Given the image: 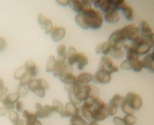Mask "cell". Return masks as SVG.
Instances as JSON below:
<instances>
[{
	"label": "cell",
	"mask_w": 154,
	"mask_h": 125,
	"mask_svg": "<svg viewBox=\"0 0 154 125\" xmlns=\"http://www.w3.org/2000/svg\"><path fill=\"white\" fill-rule=\"evenodd\" d=\"M109 103H105L99 97L94 98V106L92 109L93 120L103 121L109 116Z\"/></svg>",
	"instance_id": "cell-2"
},
{
	"label": "cell",
	"mask_w": 154,
	"mask_h": 125,
	"mask_svg": "<svg viewBox=\"0 0 154 125\" xmlns=\"http://www.w3.org/2000/svg\"><path fill=\"white\" fill-rule=\"evenodd\" d=\"M8 118L13 123H16L19 120V116L17 113L14 110H10L8 111Z\"/></svg>",
	"instance_id": "cell-39"
},
{
	"label": "cell",
	"mask_w": 154,
	"mask_h": 125,
	"mask_svg": "<svg viewBox=\"0 0 154 125\" xmlns=\"http://www.w3.org/2000/svg\"><path fill=\"white\" fill-rule=\"evenodd\" d=\"M55 1L61 6L69 5L70 0H55Z\"/></svg>",
	"instance_id": "cell-52"
},
{
	"label": "cell",
	"mask_w": 154,
	"mask_h": 125,
	"mask_svg": "<svg viewBox=\"0 0 154 125\" xmlns=\"http://www.w3.org/2000/svg\"><path fill=\"white\" fill-rule=\"evenodd\" d=\"M121 29L125 34L126 40L133 41L139 36L140 29L134 23H130L125 25Z\"/></svg>",
	"instance_id": "cell-7"
},
{
	"label": "cell",
	"mask_w": 154,
	"mask_h": 125,
	"mask_svg": "<svg viewBox=\"0 0 154 125\" xmlns=\"http://www.w3.org/2000/svg\"><path fill=\"white\" fill-rule=\"evenodd\" d=\"M131 46L139 55H144L147 54L153 44L149 37L147 38L139 35L132 41Z\"/></svg>",
	"instance_id": "cell-3"
},
{
	"label": "cell",
	"mask_w": 154,
	"mask_h": 125,
	"mask_svg": "<svg viewBox=\"0 0 154 125\" xmlns=\"http://www.w3.org/2000/svg\"><path fill=\"white\" fill-rule=\"evenodd\" d=\"M50 34L52 39L54 41L57 42L61 40L65 37L66 30L63 27L57 26L53 28Z\"/></svg>",
	"instance_id": "cell-10"
},
{
	"label": "cell",
	"mask_w": 154,
	"mask_h": 125,
	"mask_svg": "<svg viewBox=\"0 0 154 125\" xmlns=\"http://www.w3.org/2000/svg\"><path fill=\"white\" fill-rule=\"evenodd\" d=\"M66 69L67 63L66 62L57 61L54 68L52 70L54 76L56 78H60V76L66 71Z\"/></svg>",
	"instance_id": "cell-16"
},
{
	"label": "cell",
	"mask_w": 154,
	"mask_h": 125,
	"mask_svg": "<svg viewBox=\"0 0 154 125\" xmlns=\"http://www.w3.org/2000/svg\"><path fill=\"white\" fill-rule=\"evenodd\" d=\"M59 79L65 85H75L77 84L76 76L72 72H66L60 76Z\"/></svg>",
	"instance_id": "cell-12"
},
{
	"label": "cell",
	"mask_w": 154,
	"mask_h": 125,
	"mask_svg": "<svg viewBox=\"0 0 154 125\" xmlns=\"http://www.w3.org/2000/svg\"><path fill=\"white\" fill-rule=\"evenodd\" d=\"M7 92H8V90L6 87H5L4 85H3V86L0 85V93H7Z\"/></svg>",
	"instance_id": "cell-56"
},
{
	"label": "cell",
	"mask_w": 154,
	"mask_h": 125,
	"mask_svg": "<svg viewBox=\"0 0 154 125\" xmlns=\"http://www.w3.org/2000/svg\"><path fill=\"white\" fill-rule=\"evenodd\" d=\"M149 38L150 39V40L151 41L152 44H154V32H152L150 34V35L149 37Z\"/></svg>",
	"instance_id": "cell-57"
},
{
	"label": "cell",
	"mask_w": 154,
	"mask_h": 125,
	"mask_svg": "<svg viewBox=\"0 0 154 125\" xmlns=\"http://www.w3.org/2000/svg\"><path fill=\"white\" fill-rule=\"evenodd\" d=\"M27 125H42V123H41V122L39 120H36L34 121L32 123H27Z\"/></svg>",
	"instance_id": "cell-55"
},
{
	"label": "cell",
	"mask_w": 154,
	"mask_h": 125,
	"mask_svg": "<svg viewBox=\"0 0 154 125\" xmlns=\"http://www.w3.org/2000/svg\"><path fill=\"white\" fill-rule=\"evenodd\" d=\"M88 125H99V123H97V121H95V120H93V121H91L88 124Z\"/></svg>",
	"instance_id": "cell-58"
},
{
	"label": "cell",
	"mask_w": 154,
	"mask_h": 125,
	"mask_svg": "<svg viewBox=\"0 0 154 125\" xmlns=\"http://www.w3.org/2000/svg\"><path fill=\"white\" fill-rule=\"evenodd\" d=\"M79 108V113L84 118L88 121H91L93 120L92 109L86 108L83 105H82Z\"/></svg>",
	"instance_id": "cell-26"
},
{
	"label": "cell",
	"mask_w": 154,
	"mask_h": 125,
	"mask_svg": "<svg viewBox=\"0 0 154 125\" xmlns=\"http://www.w3.org/2000/svg\"><path fill=\"white\" fill-rule=\"evenodd\" d=\"M43 29H44L45 32L46 34L51 33V31L53 29V25H52V22L50 19H47Z\"/></svg>",
	"instance_id": "cell-43"
},
{
	"label": "cell",
	"mask_w": 154,
	"mask_h": 125,
	"mask_svg": "<svg viewBox=\"0 0 154 125\" xmlns=\"http://www.w3.org/2000/svg\"><path fill=\"white\" fill-rule=\"evenodd\" d=\"M24 66L26 68V72L28 73H29L32 76V77L36 76L37 73V67L35 63L32 61L31 60L27 61L25 62Z\"/></svg>",
	"instance_id": "cell-25"
},
{
	"label": "cell",
	"mask_w": 154,
	"mask_h": 125,
	"mask_svg": "<svg viewBox=\"0 0 154 125\" xmlns=\"http://www.w3.org/2000/svg\"><path fill=\"white\" fill-rule=\"evenodd\" d=\"M8 111H9L4 106L0 107V116H4L7 115Z\"/></svg>",
	"instance_id": "cell-53"
},
{
	"label": "cell",
	"mask_w": 154,
	"mask_h": 125,
	"mask_svg": "<svg viewBox=\"0 0 154 125\" xmlns=\"http://www.w3.org/2000/svg\"><path fill=\"white\" fill-rule=\"evenodd\" d=\"M112 50V47L108 41H104L97 44L95 48V52L98 54L107 55L109 54Z\"/></svg>",
	"instance_id": "cell-15"
},
{
	"label": "cell",
	"mask_w": 154,
	"mask_h": 125,
	"mask_svg": "<svg viewBox=\"0 0 154 125\" xmlns=\"http://www.w3.org/2000/svg\"><path fill=\"white\" fill-rule=\"evenodd\" d=\"M52 106H54L55 109V112L57 113H60L63 109H64V106L62 102L58 100V99H54L52 102Z\"/></svg>",
	"instance_id": "cell-35"
},
{
	"label": "cell",
	"mask_w": 154,
	"mask_h": 125,
	"mask_svg": "<svg viewBox=\"0 0 154 125\" xmlns=\"http://www.w3.org/2000/svg\"><path fill=\"white\" fill-rule=\"evenodd\" d=\"M0 85L1 86H3L4 85V81H3V80L1 78H0Z\"/></svg>",
	"instance_id": "cell-60"
},
{
	"label": "cell",
	"mask_w": 154,
	"mask_h": 125,
	"mask_svg": "<svg viewBox=\"0 0 154 125\" xmlns=\"http://www.w3.org/2000/svg\"><path fill=\"white\" fill-rule=\"evenodd\" d=\"M38 82H39V87L40 88L45 90H46L49 88V84L46 81H45V79H38Z\"/></svg>",
	"instance_id": "cell-46"
},
{
	"label": "cell",
	"mask_w": 154,
	"mask_h": 125,
	"mask_svg": "<svg viewBox=\"0 0 154 125\" xmlns=\"http://www.w3.org/2000/svg\"><path fill=\"white\" fill-rule=\"evenodd\" d=\"M75 20L82 29H98L103 25V16L100 11L91 7L81 13H77Z\"/></svg>",
	"instance_id": "cell-1"
},
{
	"label": "cell",
	"mask_w": 154,
	"mask_h": 125,
	"mask_svg": "<svg viewBox=\"0 0 154 125\" xmlns=\"http://www.w3.org/2000/svg\"><path fill=\"white\" fill-rule=\"evenodd\" d=\"M113 123L115 125H126L123 119L120 117H115L113 118Z\"/></svg>",
	"instance_id": "cell-47"
},
{
	"label": "cell",
	"mask_w": 154,
	"mask_h": 125,
	"mask_svg": "<svg viewBox=\"0 0 154 125\" xmlns=\"http://www.w3.org/2000/svg\"><path fill=\"white\" fill-rule=\"evenodd\" d=\"M123 47L126 53V58L127 60L129 61H134L139 59L140 55L131 45L125 44Z\"/></svg>",
	"instance_id": "cell-11"
},
{
	"label": "cell",
	"mask_w": 154,
	"mask_h": 125,
	"mask_svg": "<svg viewBox=\"0 0 154 125\" xmlns=\"http://www.w3.org/2000/svg\"><path fill=\"white\" fill-rule=\"evenodd\" d=\"M28 89L32 92H34L36 90H37L39 87V82L38 79H31L28 84L27 85Z\"/></svg>",
	"instance_id": "cell-33"
},
{
	"label": "cell",
	"mask_w": 154,
	"mask_h": 125,
	"mask_svg": "<svg viewBox=\"0 0 154 125\" xmlns=\"http://www.w3.org/2000/svg\"><path fill=\"white\" fill-rule=\"evenodd\" d=\"M35 114L38 118H47L50 117L52 113L50 112L45 106H43L40 103H37L35 105Z\"/></svg>",
	"instance_id": "cell-13"
},
{
	"label": "cell",
	"mask_w": 154,
	"mask_h": 125,
	"mask_svg": "<svg viewBox=\"0 0 154 125\" xmlns=\"http://www.w3.org/2000/svg\"><path fill=\"white\" fill-rule=\"evenodd\" d=\"M26 70L25 66H21L19 67L14 73V78L16 80H20L26 73Z\"/></svg>",
	"instance_id": "cell-32"
},
{
	"label": "cell",
	"mask_w": 154,
	"mask_h": 125,
	"mask_svg": "<svg viewBox=\"0 0 154 125\" xmlns=\"http://www.w3.org/2000/svg\"><path fill=\"white\" fill-rule=\"evenodd\" d=\"M99 69L105 70L111 75L119 71V67L114 64L111 58L106 55H104L101 58L99 64Z\"/></svg>",
	"instance_id": "cell-6"
},
{
	"label": "cell",
	"mask_w": 154,
	"mask_h": 125,
	"mask_svg": "<svg viewBox=\"0 0 154 125\" xmlns=\"http://www.w3.org/2000/svg\"><path fill=\"white\" fill-rule=\"evenodd\" d=\"M69 5L76 13H81L84 9L81 0H70Z\"/></svg>",
	"instance_id": "cell-24"
},
{
	"label": "cell",
	"mask_w": 154,
	"mask_h": 125,
	"mask_svg": "<svg viewBox=\"0 0 154 125\" xmlns=\"http://www.w3.org/2000/svg\"><path fill=\"white\" fill-rule=\"evenodd\" d=\"M125 102V97L120 96L119 94H116L109 100V103L117 107H120L123 103Z\"/></svg>",
	"instance_id": "cell-28"
},
{
	"label": "cell",
	"mask_w": 154,
	"mask_h": 125,
	"mask_svg": "<svg viewBox=\"0 0 154 125\" xmlns=\"http://www.w3.org/2000/svg\"><path fill=\"white\" fill-rule=\"evenodd\" d=\"M109 116H113L114 115L117 111L118 109V107H117L116 106L112 105L109 104Z\"/></svg>",
	"instance_id": "cell-48"
},
{
	"label": "cell",
	"mask_w": 154,
	"mask_h": 125,
	"mask_svg": "<svg viewBox=\"0 0 154 125\" xmlns=\"http://www.w3.org/2000/svg\"><path fill=\"white\" fill-rule=\"evenodd\" d=\"M104 19L109 23H116L119 21V14L118 10L112 8L105 13Z\"/></svg>",
	"instance_id": "cell-9"
},
{
	"label": "cell",
	"mask_w": 154,
	"mask_h": 125,
	"mask_svg": "<svg viewBox=\"0 0 154 125\" xmlns=\"http://www.w3.org/2000/svg\"><path fill=\"white\" fill-rule=\"evenodd\" d=\"M111 75L107 71L103 69H98L95 75L93 76V81L96 84H106L111 79Z\"/></svg>",
	"instance_id": "cell-8"
},
{
	"label": "cell",
	"mask_w": 154,
	"mask_h": 125,
	"mask_svg": "<svg viewBox=\"0 0 154 125\" xmlns=\"http://www.w3.org/2000/svg\"><path fill=\"white\" fill-rule=\"evenodd\" d=\"M140 33L141 36L148 38L152 33V29L148 22L144 20L140 22Z\"/></svg>",
	"instance_id": "cell-17"
},
{
	"label": "cell",
	"mask_w": 154,
	"mask_h": 125,
	"mask_svg": "<svg viewBox=\"0 0 154 125\" xmlns=\"http://www.w3.org/2000/svg\"><path fill=\"white\" fill-rule=\"evenodd\" d=\"M83 103V106L90 108V109H93V108L94 106V98L91 96L88 97L87 99H85Z\"/></svg>",
	"instance_id": "cell-38"
},
{
	"label": "cell",
	"mask_w": 154,
	"mask_h": 125,
	"mask_svg": "<svg viewBox=\"0 0 154 125\" xmlns=\"http://www.w3.org/2000/svg\"><path fill=\"white\" fill-rule=\"evenodd\" d=\"M57 59L58 61L66 62L67 59V51L66 46L63 44H60L57 47Z\"/></svg>",
	"instance_id": "cell-23"
},
{
	"label": "cell",
	"mask_w": 154,
	"mask_h": 125,
	"mask_svg": "<svg viewBox=\"0 0 154 125\" xmlns=\"http://www.w3.org/2000/svg\"><path fill=\"white\" fill-rule=\"evenodd\" d=\"M70 124L72 125H87V121L80 114L75 115L70 118Z\"/></svg>",
	"instance_id": "cell-27"
},
{
	"label": "cell",
	"mask_w": 154,
	"mask_h": 125,
	"mask_svg": "<svg viewBox=\"0 0 154 125\" xmlns=\"http://www.w3.org/2000/svg\"><path fill=\"white\" fill-rule=\"evenodd\" d=\"M122 111L126 114V115H130L134 114V110L125 102H124L123 104L120 106Z\"/></svg>",
	"instance_id": "cell-41"
},
{
	"label": "cell",
	"mask_w": 154,
	"mask_h": 125,
	"mask_svg": "<svg viewBox=\"0 0 154 125\" xmlns=\"http://www.w3.org/2000/svg\"><path fill=\"white\" fill-rule=\"evenodd\" d=\"M125 19L128 21H132L135 19V12L134 8L129 4H125L122 10Z\"/></svg>",
	"instance_id": "cell-18"
},
{
	"label": "cell",
	"mask_w": 154,
	"mask_h": 125,
	"mask_svg": "<svg viewBox=\"0 0 154 125\" xmlns=\"http://www.w3.org/2000/svg\"><path fill=\"white\" fill-rule=\"evenodd\" d=\"M111 56L116 59H120L123 57L124 53L122 49L120 50H113L112 49L109 53Z\"/></svg>",
	"instance_id": "cell-37"
},
{
	"label": "cell",
	"mask_w": 154,
	"mask_h": 125,
	"mask_svg": "<svg viewBox=\"0 0 154 125\" xmlns=\"http://www.w3.org/2000/svg\"><path fill=\"white\" fill-rule=\"evenodd\" d=\"M126 125H134L137 122V118L133 114L126 115L123 118Z\"/></svg>",
	"instance_id": "cell-34"
},
{
	"label": "cell",
	"mask_w": 154,
	"mask_h": 125,
	"mask_svg": "<svg viewBox=\"0 0 154 125\" xmlns=\"http://www.w3.org/2000/svg\"><path fill=\"white\" fill-rule=\"evenodd\" d=\"M120 68L123 70H129L132 69L131 67V62L126 59L125 61H123L121 64H120Z\"/></svg>",
	"instance_id": "cell-45"
},
{
	"label": "cell",
	"mask_w": 154,
	"mask_h": 125,
	"mask_svg": "<svg viewBox=\"0 0 154 125\" xmlns=\"http://www.w3.org/2000/svg\"><path fill=\"white\" fill-rule=\"evenodd\" d=\"M125 102L134 111L141 109L143 105L142 97L134 92H129L125 97Z\"/></svg>",
	"instance_id": "cell-5"
},
{
	"label": "cell",
	"mask_w": 154,
	"mask_h": 125,
	"mask_svg": "<svg viewBox=\"0 0 154 125\" xmlns=\"http://www.w3.org/2000/svg\"><path fill=\"white\" fill-rule=\"evenodd\" d=\"M90 96L93 97L94 98L99 97V90L97 86L94 85L90 84Z\"/></svg>",
	"instance_id": "cell-42"
},
{
	"label": "cell",
	"mask_w": 154,
	"mask_h": 125,
	"mask_svg": "<svg viewBox=\"0 0 154 125\" xmlns=\"http://www.w3.org/2000/svg\"><path fill=\"white\" fill-rule=\"evenodd\" d=\"M14 108L17 112H21L23 111V104L20 101H17L14 105Z\"/></svg>",
	"instance_id": "cell-51"
},
{
	"label": "cell",
	"mask_w": 154,
	"mask_h": 125,
	"mask_svg": "<svg viewBox=\"0 0 154 125\" xmlns=\"http://www.w3.org/2000/svg\"><path fill=\"white\" fill-rule=\"evenodd\" d=\"M22 115L25 120L26 121L27 123H32L34 121L37 120V115H36L35 112H31L28 111L27 110H23L22 111Z\"/></svg>",
	"instance_id": "cell-29"
},
{
	"label": "cell",
	"mask_w": 154,
	"mask_h": 125,
	"mask_svg": "<svg viewBox=\"0 0 154 125\" xmlns=\"http://www.w3.org/2000/svg\"><path fill=\"white\" fill-rule=\"evenodd\" d=\"M77 58V52L75 47L71 46L69 48L67 52V64L70 66H73L76 63Z\"/></svg>",
	"instance_id": "cell-21"
},
{
	"label": "cell",
	"mask_w": 154,
	"mask_h": 125,
	"mask_svg": "<svg viewBox=\"0 0 154 125\" xmlns=\"http://www.w3.org/2000/svg\"><path fill=\"white\" fill-rule=\"evenodd\" d=\"M56 62H57V59H55L54 56H52V55L49 56V57L48 58V61H47L46 66V72H52Z\"/></svg>",
	"instance_id": "cell-30"
},
{
	"label": "cell",
	"mask_w": 154,
	"mask_h": 125,
	"mask_svg": "<svg viewBox=\"0 0 154 125\" xmlns=\"http://www.w3.org/2000/svg\"><path fill=\"white\" fill-rule=\"evenodd\" d=\"M150 55H151V58H152V60L154 61V47L153 48V51H152V53H150Z\"/></svg>",
	"instance_id": "cell-59"
},
{
	"label": "cell",
	"mask_w": 154,
	"mask_h": 125,
	"mask_svg": "<svg viewBox=\"0 0 154 125\" xmlns=\"http://www.w3.org/2000/svg\"><path fill=\"white\" fill-rule=\"evenodd\" d=\"M126 38L122 29H119L111 33L108 38V42L113 50H120L125 46Z\"/></svg>",
	"instance_id": "cell-4"
},
{
	"label": "cell",
	"mask_w": 154,
	"mask_h": 125,
	"mask_svg": "<svg viewBox=\"0 0 154 125\" xmlns=\"http://www.w3.org/2000/svg\"><path fill=\"white\" fill-rule=\"evenodd\" d=\"M64 110L67 112L70 117H72L75 115L80 114L79 108L77 107L76 105L72 103L71 102H69L66 104Z\"/></svg>",
	"instance_id": "cell-22"
},
{
	"label": "cell",
	"mask_w": 154,
	"mask_h": 125,
	"mask_svg": "<svg viewBox=\"0 0 154 125\" xmlns=\"http://www.w3.org/2000/svg\"><path fill=\"white\" fill-rule=\"evenodd\" d=\"M34 93L40 98H43L45 96V90L41 88H38L34 92Z\"/></svg>",
	"instance_id": "cell-49"
},
{
	"label": "cell",
	"mask_w": 154,
	"mask_h": 125,
	"mask_svg": "<svg viewBox=\"0 0 154 125\" xmlns=\"http://www.w3.org/2000/svg\"><path fill=\"white\" fill-rule=\"evenodd\" d=\"M13 125H27V122L25 120L19 119L17 121L13 123Z\"/></svg>",
	"instance_id": "cell-54"
},
{
	"label": "cell",
	"mask_w": 154,
	"mask_h": 125,
	"mask_svg": "<svg viewBox=\"0 0 154 125\" xmlns=\"http://www.w3.org/2000/svg\"><path fill=\"white\" fill-rule=\"evenodd\" d=\"M32 79V76L26 72V73L19 80V85H23V86H26L28 84L31 79Z\"/></svg>",
	"instance_id": "cell-40"
},
{
	"label": "cell",
	"mask_w": 154,
	"mask_h": 125,
	"mask_svg": "<svg viewBox=\"0 0 154 125\" xmlns=\"http://www.w3.org/2000/svg\"><path fill=\"white\" fill-rule=\"evenodd\" d=\"M93 75L88 72L81 73L76 77L77 84L81 86L89 84L90 82L93 81Z\"/></svg>",
	"instance_id": "cell-14"
},
{
	"label": "cell",
	"mask_w": 154,
	"mask_h": 125,
	"mask_svg": "<svg viewBox=\"0 0 154 125\" xmlns=\"http://www.w3.org/2000/svg\"><path fill=\"white\" fill-rule=\"evenodd\" d=\"M7 46L6 40L4 37L0 38V52H2Z\"/></svg>",
	"instance_id": "cell-50"
},
{
	"label": "cell",
	"mask_w": 154,
	"mask_h": 125,
	"mask_svg": "<svg viewBox=\"0 0 154 125\" xmlns=\"http://www.w3.org/2000/svg\"><path fill=\"white\" fill-rule=\"evenodd\" d=\"M76 66L79 70H82L88 63V59L87 55L82 52L77 53Z\"/></svg>",
	"instance_id": "cell-19"
},
{
	"label": "cell",
	"mask_w": 154,
	"mask_h": 125,
	"mask_svg": "<svg viewBox=\"0 0 154 125\" xmlns=\"http://www.w3.org/2000/svg\"><path fill=\"white\" fill-rule=\"evenodd\" d=\"M46 20H47V18L43 14H42L41 13L38 14V16H37V20H38V22L39 25H40V26L43 29L44 28V26H45V25L46 23Z\"/></svg>",
	"instance_id": "cell-44"
},
{
	"label": "cell",
	"mask_w": 154,
	"mask_h": 125,
	"mask_svg": "<svg viewBox=\"0 0 154 125\" xmlns=\"http://www.w3.org/2000/svg\"><path fill=\"white\" fill-rule=\"evenodd\" d=\"M69 125H72V124H69Z\"/></svg>",
	"instance_id": "cell-61"
},
{
	"label": "cell",
	"mask_w": 154,
	"mask_h": 125,
	"mask_svg": "<svg viewBox=\"0 0 154 125\" xmlns=\"http://www.w3.org/2000/svg\"><path fill=\"white\" fill-rule=\"evenodd\" d=\"M19 97H25L28 94V88L25 86L19 85L17 87V92H16Z\"/></svg>",
	"instance_id": "cell-36"
},
{
	"label": "cell",
	"mask_w": 154,
	"mask_h": 125,
	"mask_svg": "<svg viewBox=\"0 0 154 125\" xmlns=\"http://www.w3.org/2000/svg\"><path fill=\"white\" fill-rule=\"evenodd\" d=\"M131 67H132L131 70H132L135 72H140L144 68L142 61L141 60L138 59V60L131 61Z\"/></svg>",
	"instance_id": "cell-31"
},
{
	"label": "cell",
	"mask_w": 154,
	"mask_h": 125,
	"mask_svg": "<svg viewBox=\"0 0 154 125\" xmlns=\"http://www.w3.org/2000/svg\"><path fill=\"white\" fill-rule=\"evenodd\" d=\"M143 67L147 70L150 73H154V61L151 58L150 53L145 55L142 60Z\"/></svg>",
	"instance_id": "cell-20"
}]
</instances>
